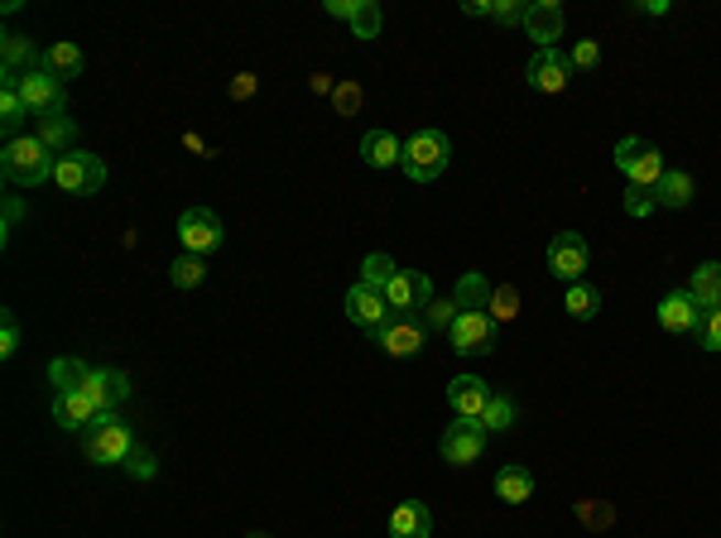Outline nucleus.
Returning a JSON list of instances; mask_svg holds the SVG:
<instances>
[{
  "label": "nucleus",
  "instance_id": "f257e3e1",
  "mask_svg": "<svg viewBox=\"0 0 721 538\" xmlns=\"http://www.w3.org/2000/svg\"><path fill=\"white\" fill-rule=\"evenodd\" d=\"M54 174H58V154L39 135H20L0 150V178H6L10 188H39V183H48Z\"/></svg>",
  "mask_w": 721,
  "mask_h": 538
},
{
  "label": "nucleus",
  "instance_id": "f03ea898",
  "mask_svg": "<svg viewBox=\"0 0 721 538\" xmlns=\"http://www.w3.org/2000/svg\"><path fill=\"white\" fill-rule=\"evenodd\" d=\"M448 164H452V140L443 135L438 125L414 130V135L404 140L400 168L409 174V183H438L443 174H448Z\"/></svg>",
  "mask_w": 721,
  "mask_h": 538
},
{
  "label": "nucleus",
  "instance_id": "7ed1b4c3",
  "mask_svg": "<svg viewBox=\"0 0 721 538\" xmlns=\"http://www.w3.org/2000/svg\"><path fill=\"white\" fill-rule=\"evenodd\" d=\"M135 448H140L135 428H130L116 409L101 414L97 424L83 432V452H87V462H97V466H125V457L135 452Z\"/></svg>",
  "mask_w": 721,
  "mask_h": 538
},
{
  "label": "nucleus",
  "instance_id": "20e7f679",
  "mask_svg": "<svg viewBox=\"0 0 721 538\" xmlns=\"http://www.w3.org/2000/svg\"><path fill=\"white\" fill-rule=\"evenodd\" d=\"M615 168H621V174H625V183H631V188H640V193H654V183L664 178V154L654 150L649 140L631 135V140H621V144H615Z\"/></svg>",
  "mask_w": 721,
  "mask_h": 538
},
{
  "label": "nucleus",
  "instance_id": "39448f33",
  "mask_svg": "<svg viewBox=\"0 0 721 538\" xmlns=\"http://www.w3.org/2000/svg\"><path fill=\"white\" fill-rule=\"evenodd\" d=\"M495 332H501V322H495L491 312L457 308V322L448 327V341H452L457 356H491V351H495Z\"/></svg>",
  "mask_w": 721,
  "mask_h": 538
},
{
  "label": "nucleus",
  "instance_id": "423d86ee",
  "mask_svg": "<svg viewBox=\"0 0 721 538\" xmlns=\"http://www.w3.org/2000/svg\"><path fill=\"white\" fill-rule=\"evenodd\" d=\"M178 241H183V255H212L221 251V241H227V227H221V217L212 207H188V212L178 217Z\"/></svg>",
  "mask_w": 721,
  "mask_h": 538
},
{
  "label": "nucleus",
  "instance_id": "0eeeda50",
  "mask_svg": "<svg viewBox=\"0 0 721 538\" xmlns=\"http://www.w3.org/2000/svg\"><path fill=\"white\" fill-rule=\"evenodd\" d=\"M54 183L63 193H73V198H91V193L107 188V164H101L97 154H87V150H73V154H63L58 160Z\"/></svg>",
  "mask_w": 721,
  "mask_h": 538
},
{
  "label": "nucleus",
  "instance_id": "6e6552de",
  "mask_svg": "<svg viewBox=\"0 0 721 538\" xmlns=\"http://www.w3.org/2000/svg\"><path fill=\"white\" fill-rule=\"evenodd\" d=\"M548 274L562 284H582V274L587 265H592V251H587V235H577V231H558L554 241H548Z\"/></svg>",
  "mask_w": 721,
  "mask_h": 538
},
{
  "label": "nucleus",
  "instance_id": "1a4fd4ad",
  "mask_svg": "<svg viewBox=\"0 0 721 538\" xmlns=\"http://www.w3.org/2000/svg\"><path fill=\"white\" fill-rule=\"evenodd\" d=\"M385 304L395 318H414V312H424L433 304V279L418 270H395V279L385 284Z\"/></svg>",
  "mask_w": 721,
  "mask_h": 538
},
{
  "label": "nucleus",
  "instance_id": "9d476101",
  "mask_svg": "<svg viewBox=\"0 0 721 538\" xmlns=\"http://www.w3.org/2000/svg\"><path fill=\"white\" fill-rule=\"evenodd\" d=\"M487 438H491L487 428L462 418V424H448V432L438 438V452L448 466H471V462H481V452H487Z\"/></svg>",
  "mask_w": 721,
  "mask_h": 538
},
{
  "label": "nucleus",
  "instance_id": "9b49d317",
  "mask_svg": "<svg viewBox=\"0 0 721 538\" xmlns=\"http://www.w3.org/2000/svg\"><path fill=\"white\" fill-rule=\"evenodd\" d=\"M342 308H347V318L357 322L361 332H371V337H375L390 318H395V312H390V304H385V294H380V288H371V284H361V279L347 288Z\"/></svg>",
  "mask_w": 721,
  "mask_h": 538
},
{
  "label": "nucleus",
  "instance_id": "f8f14e48",
  "mask_svg": "<svg viewBox=\"0 0 721 538\" xmlns=\"http://www.w3.org/2000/svg\"><path fill=\"white\" fill-rule=\"evenodd\" d=\"M20 97L24 107H30V116H54V111H68V101H63V83L48 68H34L20 77Z\"/></svg>",
  "mask_w": 721,
  "mask_h": 538
},
{
  "label": "nucleus",
  "instance_id": "ddd939ff",
  "mask_svg": "<svg viewBox=\"0 0 721 538\" xmlns=\"http://www.w3.org/2000/svg\"><path fill=\"white\" fill-rule=\"evenodd\" d=\"M520 30L529 34L539 48H558L562 30H568V15H562L558 0H529V10H524V24H520Z\"/></svg>",
  "mask_w": 721,
  "mask_h": 538
},
{
  "label": "nucleus",
  "instance_id": "4468645a",
  "mask_svg": "<svg viewBox=\"0 0 721 538\" xmlns=\"http://www.w3.org/2000/svg\"><path fill=\"white\" fill-rule=\"evenodd\" d=\"M529 87L534 91H548V97H554V91H562L568 87V77H572V58L562 54V48H534V58H529Z\"/></svg>",
  "mask_w": 721,
  "mask_h": 538
},
{
  "label": "nucleus",
  "instance_id": "2eb2a0df",
  "mask_svg": "<svg viewBox=\"0 0 721 538\" xmlns=\"http://www.w3.org/2000/svg\"><path fill=\"white\" fill-rule=\"evenodd\" d=\"M491 385L481 375H452L448 380V404H452V414L457 418H471L477 424L481 414H487V404H491Z\"/></svg>",
  "mask_w": 721,
  "mask_h": 538
},
{
  "label": "nucleus",
  "instance_id": "dca6fc26",
  "mask_svg": "<svg viewBox=\"0 0 721 538\" xmlns=\"http://www.w3.org/2000/svg\"><path fill=\"white\" fill-rule=\"evenodd\" d=\"M0 68H6V83H20L24 73L44 68V54L34 48V39H30V34L6 30V39H0Z\"/></svg>",
  "mask_w": 721,
  "mask_h": 538
},
{
  "label": "nucleus",
  "instance_id": "f3484780",
  "mask_svg": "<svg viewBox=\"0 0 721 538\" xmlns=\"http://www.w3.org/2000/svg\"><path fill=\"white\" fill-rule=\"evenodd\" d=\"M371 341H375V347H385L390 356H400V361H404V356H418V351H424L428 327H418L414 318H390Z\"/></svg>",
  "mask_w": 721,
  "mask_h": 538
},
{
  "label": "nucleus",
  "instance_id": "a211bd4d",
  "mask_svg": "<svg viewBox=\"0 0 721 538\" xmlns=\"http://www.w3.org/2000/svg\"><path fill=\"white\" fill-rule=\"evenodd\" d=\"M698 322H702V308L692 304L688 288H674V294L659 298V327H664V332L692 337V332H698Z\"/></svg>",
  "mask_w": 721,
  "mask_h": 538
},
{
  "label": "nucleus",
  "instance_id": "6ab92c4d",
  "mask_svg": "<svg viewBox=\"0 0 721 538\" xmlns=\"http://www.w3.org/2000/svg\"><path fill=\"white\" fill-rule=\"evenodd\" d=\"M97 418H101V404L91 395H83V389H63V395H54V424L58 428L87 432Z\"/></svg>",
  "mask_w": 721,
  "mask_h": 538
},
{
  "label": "nucleus",
  "instance_id": "aec40b11",
  "mask_svg": "<svg viewBox=\"0 0 721 538\" xmlns=\"http://www.w3.org/2000/svg\"><path fill=\"white\" fill-rule=\"evenodd\" d=\"M83 395L97 399L101 414H111L116 404L130 399V375H125V371H107V365H91V380H87Z\"/></svg>",
  "mask_w": 721,
  "mask_h": 538
},
{
  "label": "nucleus",
  "instance_id": "412c9836",
  "mask_svg": "<svg viewBox=\"0 0 721 538\" xmlns=\"http://www.w3.org/2000/svg\"><path fill=\"white\" fill-rule=\"evenodd\" d=\"M433 534V515L424 501H400L390 509V524H385V538H428Z\"/></svg>",
  "mask_w": 721,
  "mask_h": 538
},
{
  "label": "nucleus",
  "instance_id": "4be33fe9",
  "mask_svg": "<svg viewBox=\"0 0 721 538\" xmlns=\"http://www.w3.org/2000/svg\"><path fill=\"white\" fill-rule=\"evenodd\" d=\"M400 154H404V140L395 135V130L375 125V130H365V135H361V160L371 168H395Z\"/></svg>",
  "mask_w": 721,
  "mask_h": 538
},
{
  "label": "nucleus",
  "instance_id": "5701e85b",
  "mask_svg": "<svg viewBox=\"0 0 721 538\" xmlns=\"http://www.w3.org/2000/svg\"><path fill=\"white\" fill-rule=\"evenodd\" d=\"M688 294H692V304H698L702 312L721 308V260H702V265L692 270Z\"/></svg>",
  "mask_w": 721,
  "mask_h": 538
},
{
  "label": "nucleus",
  "instance_id": "b1692460",
  "mask_svg": "<svg viewBox=\"0 0 721 538\" xmlns=\"http://www.w3.org/2000/svg\"><path fill=\"white\" fill-rule=\"evenodd\" d=\"M34 135H39V140H44V144H48V150H54V154H58V160H63V154H73V144H77V121H73V116H68V111H54V116H39V130H34Z\"/></svg>",
  "mask_w": 721,
  "mask_h": 538
},
{
  "label": "nucleus",
  "instance_id": "393cba45",
  "mask_svg": "<svg viewBox=\"0 0 721 538\" xmlns=\"http://www.w3.org/2000/svg\"><path fill=\"white\" fill-rule=\"evenodd\" d=\"M491 279L487 274H477V270H467L462 279H457V288H452V304L457 308H467V312H487L491 308Z\"/></svg>",
  "mask_w": 721,
  "mask_h": 538
},
{
  "label": "nucleus",
  "instance_id": "a878e982",
  "mask_svg": "<svg viewBox=\"0 0 721 538\" xmlns=\"http://www.w3.org/2000/svg\"><path fill=\"white\" fill-rule=\"evenodd\" d=\"M654 202L668 207V212L688 207V202H692V178L684 174V168H664V178L654 183Z\"/></svg>",
  "mask_w": 721,
  "mask_h": 538
},
{
  "label": "nucleus",
  "instance_id": "bb28decb",
  "mask_svg": "<svg viewBox=\"0 0 721 538\" xmlns=\"http://www.w3.org/2000/svg\"><path fill=\"white\" fill-rule=\"evenodd\" d=\"M44 68L58 77V83H68V77H77L87 68V58H83V48L68 44V39H58V44H48L44 48Z\"/></svg>",
  "mask_w": 721,
  "mask_h": 538
},
{
  "label": "nucleus",
  "instance_id": "cd10ccee",
  "mask_svg": "<svg viewBox=\"0 0 721 538\" xmlns=\"http://www.w3.org/2000/svg\"><path fill=\"white\" fill-rule=\"evenodd\" d=\"M529 495H534V476L524 466H501V471H495V501L524 505Z\"/></svg>",
  "mask_w": 721,
  "mask_h": 538
},
{
  "label": "nucleus",
  "instance_id": "c85d7f7f",
  "mask_svg": "<svg viewBox=\"0 0 721 538\" xmlns=\"http://www.w3.org/2000/svg\"><path fill=\"white\" fill-rule=\"evenodd\" d=\"M24 116H30V107H24L20 87H15V83H0V130H6V144H10V140H20Z\"/></svg>",
  "mask_w": 721,
  "mask_h": 538
},
{
  "label": "nucleus",
  "instance_id": "c756f323",
  "mask_svg": "<svg viewBox=\"0 0 721 538\" xmlns=\"http://www.w3.org/2000/svg\"><path fill=\"white\" fill-rule=\"evenodd\" d=\"M562 308H568V318H577V322H592L601 312V288L597 284H568Z\"/></svg>",
  "mask_w": 721,
  "mask_h": 538
},
{
  "label": "nucleus",
  "instance_id": "7c9ffc66",
  "mask_svg": "<svg viewBox=\"0 0 721 538\" xmlns=\"http://www.w3.org/2000/svg\"><path fill=\"white\" fill-rule=\"evenodd\" d=\"M48 380H54V385H58V395H63V389H87V380H91V365L73 361V356H58L54 365H48Z\"/></svg>",
  "mask_w": 721,
  "mask_h": 538
},
{
  "label": "nucleus",
  "instance_id": "2f4dec72",
  "mask_svg": "<svg viewBox=\"0 0 721 538\" xmlns=\"http://www.w3.org/2000/svg\"><path fill=\"white\" fill-rule=\"evenodd\" d=\"M477 424L487 428V432H505V428H515V424H520V404L510 399V395H495V399L487 404V414L477 418Z\"/></svg>",
  "mask_w": 721,
  "mask_h": 538
},
{
  "label": "nucleus",
  "instance_id": "473e14b6",
  "mask_svg": "<svg viewBox=\"0 0 721 538\" xmlns=\"http://www.w3.org/2000/svg\"><path fill=\"white\" fill-rule=\"evenodd\" d=\"M207 279V260L203 255H178L174 265H168V284L174 288H198Z\"/></svg>",
  "mask_w": 721,
  "mask_h": 538
},
{
  "label": "nucleus",
  "instance_id": "72a5a7b5",
  "mask_svg": "<svg viewBox=\"0 0 721 538\" xmlns=\"http://www.w3.org/2000/svg\"><path fill=\"white\" fill-rule=\"evenodd\" d=\"M385 30V10L375 6V0H357V15H351V34L357 39H380Z\"/></svg>",
  "mask_w": 721,
  "mask_h": 538
},
{
  "label": "nucleus",
  "instance_id": "f704fd0d",
  "mask_svg": "<svg viewBox=\"0 0 721 538\" xmlns=\"http://www.w3.org/2000/svg\"><path fill=\"white\" fill-rule=\"evenodd\" d=\"M390 279H395V260H390V255H365L361 260V284H371V288H380V294H385V284Z\"/></svg>",
  "mask_w": 721,
  "mask_h": 538
},
{
  "label": "nucleus",
  "instance_id": "c9c22d12",
  "mask_svg": "<svg viewBox=\"0 0 721 538\" xmlns=\"http://www.w3.org/2000/svg\"><path fill=\"white\" fill-rule=\"evenodd\" d=\"M491 318L495 322H510V318H520V288L515 284H495L491 288Z\"/></svg>",
  "mask_w": 721,
  "mask_h": 538
},
{
  "label": "nucleus",
  "instance_id": "e433bc0d",
  "mask_svg": "<svg viewBox=\"0 0 721 538\" xmlns=\"http://www.w3.org/2000/svg\"><path fill=\"white\" fill-rule=\"evenodd\" d=\"M452 322H457V304H452V298H433V304L424 308V327H428V332H448Z\"/></svg>",
  "mask_w": 721,
  "mask_h": 538
},
{
  "label": "nucleus",
  "instance_id": "4c0bfd02",
  "mask_svg": "<svg viewBox=\"0 0 721 538\" xmlns=\"http://www.w3.org/2000/svg\"><path fill=\"white\" fill-rule=\"evenodd\" d=\"M698 347L702 351H721V308H712V312H702V322H698Z\"/></svg>",
  "mask_w": 721,
  "mask_h": 538
},
{
  "label": "nucleus",
  "instance_id": "58836bf2",
  "mask_svg": "<svg viewBox=\"0 0 721 538\" xmlns=\"http://www.w3.org/2000/svg\"><path fill=\"white\" fill-rule=\"evenodd\" d=\"M361 101H365V97H361V87H357V83H337L332 107L342 111V116H357V111H361Z\"/></svg>",
  "mask_w": 721,
  "mask_h": 538
},
{
  "label": "nucleus",
  "instance_id": "ea45409f",
  "mask_svg": "<svg viewBox=\"0 0 721 538\" xmlns=\"http://www.w3.org/2000/svg\"><path fill=\"white\" fill-rule=\"evenodd\" d=\"M125 471H130L135 481H150L154 471H160V462H154V452H150V448H135V452L125 457Z\"/></svg>",
  "mask_w": 721,
  "mask_h": 538
},
{
  "label": "nucleus",
  "instance_id": "a19ab883",
  "mask_svg": "<svg viewBox=\"0 0 721 538\" xmlns=\"http://www.w3.org/2000/svg\"><path fill=\"white\" fill-rule=\"evenodd\" d=\"M524 0H491V20L495 24H524Z\"/></svg>",
  "mask_w": 721,
  "mask_h": 538
},
{
  "label": "nucleus",
  "instance_id": "79ce46f5",
  "mask_svg": "<svg viewBox=\"0 0 721 538\" xmlns=\"http://www.w3.org/2000/svg\"><path fill=\"white\" fill-rule=\"evenodd\" d=\"M601 63V48H597V39H582V44L572 48V73H592Z\"/></svg>",
  "mask_w": 721,
  "mask_h": 538
},
{
  "label": "nucleus",
  "instance_id": "37998d69",
  "mask_svg": "<svg viewBox=\"0 0 721 538\" xmlns=\"http://www.w3.org/2000/svg\"><path fill=\"white\" fill-rule=\"evenodd\" d=\"M20 351V322H15V312H6V318H0V356H15Z\"/></svg>",
  "mask_w": 721,
  "mask_h": 538
},
{
  "label": "nucleus",
  "instance_id": "c03bdc74",
  "mask_svg": "<svg viewBox=\"0 0 721 538\" xmlns=\"http://www.w3.org/2000/svg\"><path fill=\"white\" fill-rule=\"evenodd\" d=\"M654 207H659V202H654V193H640V188L625 193V217H649Z\"/></svg>",
  "mask_w": 721,
  "mask_h": 538
},
{
  "label": "nucleus",
  "instance_id": "a18cd8bd",
  "mask_svg": "<svg viewBox=\"0 0 721 538\" xmlns=\"http://www.w3.org/2000/svg\"><path fill=\"white\" fill-rule=\"evenodd\" d=\"M577 515H582L587 524H592V529H607V524L615 519L611 509H601V505H592V501H577Z\"/></svg>",
  "mask_w": 721,
  "mask_h": 538
},
{
  "label": "nucleus",
  "instance_id": "49530a36",
  "mask_svg": "<svg viewBox=\"0 0 721 538\" xmlns=\"http://www.w3.org/2000/svg\"><path fill=\"white\" fill-rule=\"evenodd\" d=\"M327 15H332V20H347L351 24V15H357V0H327Z\"/></svg>",
  "mask_w": 721,
  "mask_h": 538
},
{
  "label": "nucleus",
  "instance_id": "de8ad7c7",
  "mask_svg": "<svg viewBox=\"0 0 721 538\" xmlns=\"http://www.w3.org/2000/svg\"><path fill=\"white\" fill-rule=\"evenodd\" d=\"M20 217H24V202L20 198H6V241H10V231L20 227Z\"/></svg>",
  "mask_w": 721,
  "mask_h": 538
},
{
  "label": "nucleus",
  "instance_id": "09e8293b",
  "mask_svg": "<svg viewBox=\"0 0 721 538\" xmlns=\"http://www.w3.org/2000/svg\"><path fill=\"white\" fill-rule=\"evenodd\" d=\"M668 10H674L668 0H640V15H668Z\"/></svg>",
  "mask_w": 721,
  "mask_h": 538
},
{
  "label": "nucleus",
  "instance_id": "8fccbe9b",
  "mask_svg": "<svg viewBox=\"0 0 721 538\" xmlns=\"http://www.w3.org/2000/svg\"><path fill=\"white\" fill-rule=\"evenodd\" d=\"M251 87H255V77H251V73H241V77H236V87H231V91H236V97H251Z\"/></svg>",
  "mask_w": 721,
  "mask_h": 538
},
{
  "label": "nucleus",
  "instance_id": "3c124183",
  "mask_svg": "<svg viewBox=\"0 0 721 538\" xmlns=\"http://www.w3.org/2000/svg\"><path fill=\"white\" fill-rule=\"evenodd\" d=\"M462 10H467V15H471V20H477V15H491V6H481V0H467V6H462Z\"/></svg>",
  "mask_w": 721,
  "mask_h": 538
},
{
  "label": "nucleus",
  "instance_id": "603ef678",
  "mask_svg": "<svg viewBox=\"0 0 721 538\" xmlns=\"http://www.w3.org/2000/svg\"><path fill=\"white\" fill-rule=\"evenodd\" d=\"M251 538H270V534H251Z\"/></svg>",
  "mask_w": 721,
  "mask_h": 538
}]
</instances>
